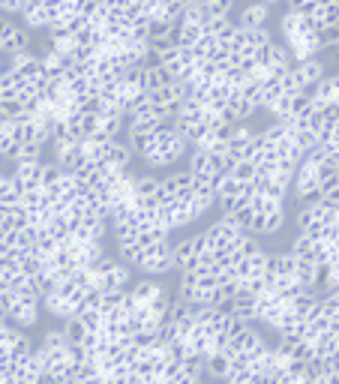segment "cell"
Returning <instances> with one entry per match:
<instances>
[{
    "instance_id": "cell-2",
    "label": "cell",
    "mask_w": 339,
    "mask_h": 384,
    "mask_svg": "<svg viewBox=\"0 0 339 384\" xmlns=\"http://www.w3.org/2000/svg\"><path fill=\"white\" fill-rule=\"evenodd\" d=\"M276 39H279V45L285 48V54L292 57V64L315 60L318 54H322V48H331L324 34L315 27L312 18L297 13V9H292V6H285L282 15H279Z\"/></svg>"
},
{
    "instance_id": "cell-1",
    "label": "cell",
    "mask_w": 339,
    "mask_h": 384,
    "mask_svg": "<svg viewBox=\"0 0 339 384\" xmlns=\"http://www.w3.org/2000/svg\"><path fill=\"white\" fill-rule=\"evenodd\" d=\"M126 141L133 147L135 165H142L144 171H156V175L174 171L181 163H186L189 150H193V141L174 120H165V124L142 129L135 135H126Z\"/></svg>"
}]
</instances>
